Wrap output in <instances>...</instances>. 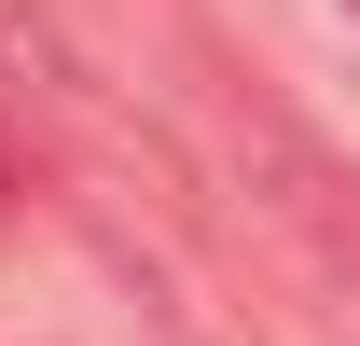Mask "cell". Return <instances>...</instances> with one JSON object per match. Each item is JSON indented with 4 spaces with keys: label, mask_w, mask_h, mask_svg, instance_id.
<instances>
[{
    "label": "cell",
    "mask_w": 360,
    "mask_h": 346,
    "mask_svg": "<svg viewBox=\"0 0 360 346\" xmlns=\"http://www.w3.org/2000/svg\"><path fill=\"white\" fill-rule=\"evenodd\" d=\"M0 208H14V153H0Z\"/></svg>",
    "instance_id": "cell-3"
},
{
    "label": "cell",
    "mask_w": 360,
    "mask_h": 346,
    "mask_svg": "<svg viewBox=\"0 0 360 346\" xmlns=\"http://www.w3.org/2000/svg\"><path fill=\"white\" fill-rule=\"evenodd\" d=\"M236 153H250L264 222H277V236H291V250H305L319 277L360 305V167L333 153V139H305L291 111H236Z\"/></svg>",
    "instance_id": "cell-1"
},
{
    "label": "cell",
    "mask_w": 360,
    "mask_h": 346,
    "mask_svg": "<svg viewBox=\"0 0 360 346\" xmlns=\"http://www.w3.org/2000/svg\"><path fill=\"white\" fill-rule=\"evenodd\" d=\"M0 84H28V97H56V111H84L97 70H84V42L56 28L42 0H0Z\"/></svg>",
    "instance_id": "cell-2"
},
{
    "label": "cell",
    "mask_w": 360,
    "mask_h": 346,
    "mask_svg": "<svg viewBox=\"0 0 360 346\" xmlns=\"http://www.w3.org/2000/svg\"><path fill=\"white\" fill-rule=\"evenodd\" d=\"M347 14H360V0H347Z\"/></svg>",
    "instance_id": "cell-4"
}]
</instances>
